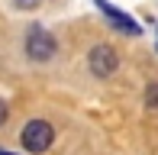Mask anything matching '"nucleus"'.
<instances>
[{"instance_id": "obj_3", "label": "nucleus", "mask_w": 158, "mask_h": 155, "mask_svg": "<svg viewBox=\"0 0 158 155\" xmlns=\"http://www.w3.org/2000/svg\"><path fill=\"white\" fill-rule=\"evenodd\" d=\"M87 65H90V71H94L97 78H110L119 68V58H116V52H113L110 45H94V48H90Z\"/></svg>"}, {"instance_id": "obj_1", "label": "nucleus", "mask_w": 158, "mask_h": 155, "mask_svg": "<svg viewBox=\"0 0 158 155\" xmlns=\"http://www.w3.org/2000/svg\"><path fill=\"white\" fill-rule=\"evenodd\" d=\"M55 52H58V42H55V36L48 29L32 26V29L26 32V55H29L32 61H48Z\"/></svg>"}, {"instance_id": "obj_5", "label": "nucleus", "mask_w": 158, "mask_h": 155, "mask_svg": "<svg viewBox=\"0 0 158 155\" xmlns=\"http://www.w3.org/2000/svg\"><path fill=\"white\" fill-rule=\"evenodd\" d=\"M145 103L152 110H158V84H148V90H145Z\"/></svg>"}, {"instance_id": "obj_4", "label": "nucleus", "mask_w": 158, "mask_h": 155, "mask_svg": "<svg viewBox=\"0 0 158 155\" xmlns=\"http://www.w3.org/2000/svg\"><path fill=\"white\" fill-rule=\"evenodd\" d=\"M94 3H97L100 10H103V13H106V19H110V23L116 26L119 32H126V36H139V32H142V26L135 23L132 16H126V13H119L116 6H110V0H94Z\"/></svg>"}, {"instance_id": "obj_6", "label": "nucleus", "mask_w": 158, "mask_h": 155, "mask_svg": "<svg viewBox=\"0 0 158 155\" xmlns=\"http://www.w3.org/2000/svg\"><path fill=\"white\" fill-rule=\"evenodd\" d=\"M6 116H10V103H6V100H0V126L6 123Z\"/></svg>"}, {"instance_id": "obj_7", "label": "nucleus", "mask_w": 158, "mask_h": 155, "mask_svg": "<svg viewBox=\"0 0 158 155\" xmlns=\"http://www.w3.org/2000/svg\"><path fill=\"white\" fill-rule=\"evenodd\" d=\"M35 3H39V0H16L19 10H29V6H35Z\"/></svg>"}, {"instance_id": "obj_8", "label": "nucleus", "mask_w": 158, "mask_h": 155, "mask_svg": "<svg viewBox=\"0 0 158 155\" xmlns=\"http://www.w3.org/2000/svg\"><path fill=\"white\" fill-rule=\"evenodd\" d=\"M0 155H13V152H6V149H0Z\"/></svg>"}, {"instance_id": "obj_2", "label": "nucleus", "mask_w": 158, "mask_h": 155, "mask_svg": "<svg viewBox=\"0 0 158 155\" xmlns=\"http://www.w3.org/2000/svg\"><path fill=\"white\" fill-rule=\"evenodd\" d=\"M52 139H55L52 123H45V119H29L26 129H23V149L39 155V152H45L48 145H52Z\"/></svg>"}]
</instances>
